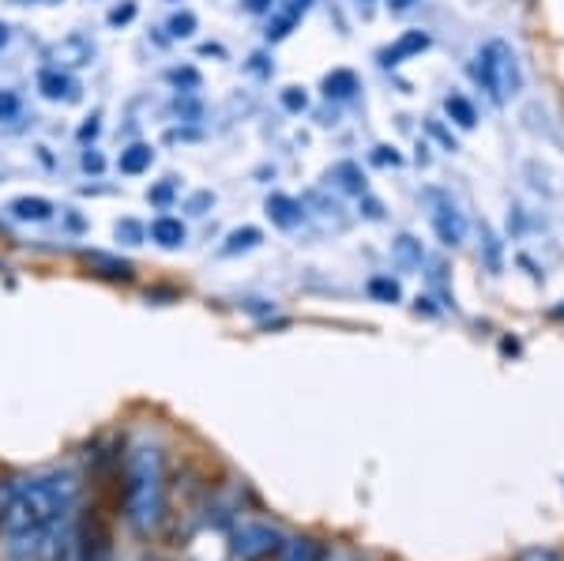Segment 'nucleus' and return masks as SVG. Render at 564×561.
<instances>
[{
  "mask_svg": "<svg viewBox=\"0 0 564 561\" xmlns=\"http://www.w3.org/2000/svg\"><path fill=\"white\" fill-rule=\"evenodd\" d=\"M79 497H84V483L72 472H42L31 478H15L4 513H0V539L57 531L79 509Z\"/></svg>",
  "mask_w": 564,
  "mask_h": 561,
  "instance_id": "obj_1",
  "label": "nucleus"
},
{
  "mask_svg": "<svg viewBox=\"0 0 564 561\" xmlns=\"http://www.w3.org/2000/svg\"><path fill=\"white\" fill-rule=\"evenodd\" d=\"M121 517L140 539L162 531L170 517V475L166 452L154 441H132L121 460Z\"/></svg>",
  "mask_w": 564,
  "mask_h": 561,
  "instance_id": "obj_2",
  "label": "nucleus"
},
{
  "mask_svg": "<svg viewBox=\"0 0 564 561\" xmlns=\"http://www.w3.org/2000/svg\"><path fill=\"white\" fill-rule=\"evenodd\" d=\"M53 561H117L113 531H109L102 509H84V505H79V509L61 524Z\"/></svg>",
  "mask_w": 564,
  "mask_h": 561,
  "instance_id": "obj_3",
  "label": "nucleus"
},
{
  "mask_svg": "<svg viewBox=\"0 0 564 561\" xmlns=\"http://www.w3.org/2000/svg\"><path fill=\"white\" fill-rule=\"evenodd\" d=\"M475 79L486 87V95L494 98L497 106L512 103L516 95L523 90V65L516 57V50L508 42H486L478 53V65H475Z\"/></svg>",
  "mask_w": 564,
  "mask_h": 561,
  "instance_id": "obj_4",
  "label": "nucleus"
},
{
  "mask_svg": "<svg viewBox=\"0 0 564 561\" xmlns=\"http://www.w3.org/2000/svg\"><path fill=\"white\" fill-rule=\"evenodd\" d=\"M286 547V531L271 520H241L230 531L234 561H275Z\"/></svg>",
  "mask_w": 564,
  "mask_h": 561,
  "instance_id": "obj_5",
  "label": "nucleus"
},
{
  "mask_svg": "<svg viewBox=\"0 0 564 561\" xmlns=\"http://www.w3.org/2000/svg\"><path fill=\"white\" fill-rule=\"evenodd\" d=\"M425 201H430V207H433L430 219H433V230H436V238H441V246L456 249L459 241L467 238V219H463L459 204L452 201L448 193H441V188H430Z\"/></svg>",
  "mask_w": 564,
  "mask_h": 561,
  "instance_id": "obj_6",
  "label": "nucleus"
},
{
  "mask_svg": "<svg viewBox=\"0 0 564 561\" xmlns=\"http://www.w3.org/2000/svg\"><path fill=\"white\" fill-rule=\"evenodd\" d=\"M181 561H234L230 531H226L223 524H204V528L188 536Z\"/></svg>",
  "mask_w": 564,
  "mask_h": 561,
  "instance_id": "obj_7",
  "label": "nucleus"
},
{
  "mask_svg": "<svg viewBox=\"0 0 564 561\" xmlns=\"http://www.w3.org/2000/svg\"><path fill=\"white\" fill-rule=\"evenodd\" d=\"M425 50H430V34H425V31H406V34H399V39L391 42L384 53H380V65L395 68V65H403L406 57H417V53H425Z\"/></svg>",
  "mask_w": 564,
  "mask_h": 561,
  "instance_id": "obj_8",
  "label": "nucleus"
},
{
  "mask_svg": "<svg viewBox=\"0 0 564 561\" xmlns=\"http://www.w3.org/2000/svg\"><path fill=\"white\" fill-rule=\"evenodd\" d=\"M39 90L45 98H53V103H61V98H65V103H76L79 98V84L72 76H65L61 68H42L39 72Z\"/></svg>",
  "mask_w": 564,
  "mask_h": 561,
  "instance_id": "obj_9",
  "label": "nucleus"
},
{
  "mask_svg": "<svg viewBox=\"0 0 564 561\" xmlns=\"http://www.w3.org/2000/svg\"><path fill=\"white\" fill-rule=\"evenodd\" d=\"M268 219L282 226V230H294L297 223H302V215H305V207L294 201V196H286V193H271L268 196Z\"/></svg>",
  "mask_w": 564,
  "mask_h": 561,
  "instance_id": "obj_10",
  "label": "nucleus"
},
{
  "mask_svg": "<svg viewBox=\"0 0 564 561\" xmlns=\"http://www.w3.org/2000/svg\"><path fill=\"white\" fill-rule=\"evenodd\" d=\"M305 8H308V0H290V4L282 8V12L271 15L268 31H263V34H268V42H282V39H286V34L297 26V20L305 15Z\"/></svg>",
  "mask_w": 564,
  "mask_h": 561,
  "instance_id": "obj_11",
  "label": "nucleus"
},
{
  "mask_svg": "<svg viewBox=\"0 0 564 561\" xmlns=\"http://www.w3.org/2000/svg\"><path fill=\"white\" fill-rule=\"evenodd\" d=\"M50 57L61 61V65H87V61L95 57V45H90L87 39H79V34H72V39L53 45Z\"/></svg>",
  "mask_w": 564,
  "mask_h": 561,
  "instance_id": "obj_12",
  "label": "nucleus"
},
{
  "mask_svg": "<svg viewBox=\"0 0 564 561\" xmlns=\"http://www.w3.org/2000/svg\"><path fill=\"white\" fill-rule=\"evenodd\" d=\"M151 238L159 241L162 249H181L188 234H185V223H181V219H170V215H162V219L151 223Z\"/></svg>",
  "mask_w": 564,
  "mask_h": 561,
  "instance_id": "obj_13",
  "label": "nucleus"
},
{
  "mask_svg": "<svg viewBox=\"0 0 564 561\" xmlns=\"http://www.w3.org/2000/svg\"><path fill=\"white\" fill-rule=\"evenodd\" d=\"M8 212H12L15 219H23V223H45V219H53V204L42 201V196H20V201H12V207H8Z\"/></svg>",
  "mask_w": 564,
  "mask_h": 561,
  "instance_id": "obj_14",
  "label": "nucleus"
},
{
  "mask_svg": "<svg viewBox=\"0 0 564 561\" xmlns=\"http://www.w3.org/2000/svg\"><path fill=\"white\" fill-rule=\"evenodd\" d=\"M87 268H95L98 276H109V279H132V265L121 257H109V252H84Z\"/></svg>",
  "mask_w": 564,
  "mask_h": 561,
  "instance_id": "obj_15",
  "label": "nucleus"
},
{
  "mask_svg": "<svg viewBox=\"0 0 564 561\" xmlns=\"http://www.w3.org/2000/svg\"><path fill=\"white\" fill-rule=\"evenodd\" d=\"M354 90H358V76H354L350 68H335V72H327L324 76V95L327 98H350Z\"/></svg>",
  "mask_w": 564,
  "mask_h": 561,
  "instance_id": "obj_16",
  "label": "nucleus"
},
{
  "mask_svg": "<svg viewBox=\"0 0 564 561\" xmlns=\"http://www.w3.org/2000/svg\"><path fill=\"white\" fill-rule=\"evenodd\" d=\"M444 110H448V117L459 125V129H475V125H478V110H475V103H470L467 95H448V98H444Z\"/></svg>",
  "mask_w": 564,
  "mask_h": 561,
  "instance_id": "obj_17",
  "label": "nucleus"
},
{
  "mask_svg": "<svg viewBox=\"0 0 564 561\" xmlns=\"http://www.w3.org/2000/svg\"><path fill=\"white\" fill-rule=\"evenodd\" d=\"M151 162H154V151L148 148V143H132V148H124L121 151V174H143V170H151Z\"/></svg>",
  "mask_w": 564,
  "mask_h": 561,
  "instance_id": "obj_18",
  "label": "nucleus"
},
{
  "mask_svg": "<svg viewBox=\"0 0 564 561\" xmlns=\"http://www.w3.org/2000/svg\"><path fill=\"white\" fill-rule=\"evenodd\" d=\"M335 181V185L343 188V193H354V196H366V177H361V170L354 166V162H339V166L327 174Z\"/></svg>",
  "mask_w": 564,
  "mask_h": 561,
  "instance_id": "obj_19",
  "label": "nucleus"
},
{
  "mask_svg": "<svg viewBox=\"0 0 564 561\" xmlns=\"http://www.w3.org/2000/svg\"><path fill=\"white\" fill-rule=\"evenodd\" d=\"M391 252H395V260L403 268H422L425 265V252H422V241L411 238V234H399L395 246H391Z\"/></svg>",
  "mask_w": 564,
  "mask_h": 561,
  "instance_id": "obj_20",
  "label": "nucleus"
},
{
  "mask_svg": "<svg viewBox=\"0 0 564 561\" xmlns=\"http://www.w3.org/2000/svg\"><path fill=\"white\" fill-rule=\"evenodd\" d=\"M260 241H263V234L257 230V226H241V230H234L230 238H226L223 252H226V257H238V252H249V249H257Z\"/></svg>",
  "mask_w": 564,
  "mask_h": 561,
  "instance_id": "obj_21",
  "label": "nucleus"
},
{
  "mask_svg": "<svg viewBox=\"0 0 564 561\" xmlns=\"http://www.w3.org/2000/svg\"><path fill=\"white\" fill-rule=\"evenodd\" d=\"M369 294L377 298V302H399V298H403V287H399V279H391V276H372Z\"/></svg>",
  "mask_w": 564,
  "mask_h": 561,
  "instance_id": "obj_22",
  "label": "nucleus"
},
{
  "mask_svg": "<svg viewBox=\"0 0 564 561\" xmlns=\"http://www.w3.org/2000/svg\"><path fill=\"white\" fill-rule=\"evenodd\" d=\"M170 34H174V39H193V34H196V15L193 12L170 15Z\"/></svg>",
  "mask_w": 564,
  "mask_h": 561,
  "instance_id": "obj_23",
  "label": "nucleus"
},
{
  "mask_svg": "<svg viewBox=\"0 0 564 561\" xmlns=\"http://www.w3.org/2000/svg\"><path fill=\"white\" fill-rule=\"evenodd\" d=\"M481 241H486V268L494 271H500V241H497V234L489 230V226H481Z\"/></svg>",
  "mask_w": 564,
  "mask_h": 561,
  "instance_id": "obj_24",
  "label": "nucleus"
},
{
  "mask_svg": "<svg viewBox=\"0 0 564 561\" xmlns=\"http://www.w3.org/2000/svg\"><path fill=\"white\" fill-rule=\"evenodd\" d=\"M174 196H177V181L170 177V181H159V185L151 188L148 201H151V204H159V207H166L170 201H174Z\"/></svg>",
  "mask_w": 564,
  "mask_h": 561,
  "instance_id": "obj_25",
  "label": "nucleus"
},
{
  "mask_svg": "<svg viewBox=\"0 0 564 561\" xmlns=\"http://www.w3.org/2000/svg\"><path fill=\"white\" fill-rule=\"evenodd\" d=\"M282 106H286L290 114H302L308 106V95L302 87H286V90H282Z\"/></svg>",
  "mask_w": 564,
  "mask_h": 561,
  "instance_id": "obj_26",
  "label": "nucleus"
},
{
  "mask_svg": "<svg viewBox=\"0 0 564 561\" xmlns=\"http://www.w3.org/2000/svg\"><path fill=\"white\" fill-rule=\"evenodd\" d=\"M516 561H564L557 550H550V547H527L516 554Z\"/></svg>",
  "mask_w": 564,
  "mask_h": 561,
  "instance_id": "obj_27",
  "label": "nucleus"
},
{
  "mask_svg": "<svg viewBox=\"0 0 564 561\" xmlns=\"http://www.w3.org/2000/svg\"><path fill=\"white\" fill-rule=\"evenodd\" d=\"M132 20H135V4H132V0H124V4H117L113 12L106 15V23H109V26H124V23H132Z\"/></svg>",
  "mask_w": 564,
  "mask_h": 561,
  "instance_id": "obj_28",
  "label": "nucleus"
},
{
  "mask_svg": "<svg viewBox=\"0 0 564 561\" xmlns=\"http://www.w3.org/2000/svg\"><path fill=\"white\" fill-rule=\"evenodd\" d=\"M20 114V95L15 90H0V121H12Z\"/></svg>",
  "mask_w": 564,
  "mask_h": 561,
  "instance_id": "obj_29",
  "label": "nucleus"
},
{
  "mask_svg": "<svg viewBox=\"0 0 564 561\" xmlns=\"http://www.w3.org/2000/svg\"><path fill=\"white\" fill-rule=\"evenodd\" d=\"M170 84H177L185 90H196L199 87V72L196 68H174V72H170Z\"/></svg>",
  "mask_w": 564,
  "mask_h": 561,
  "instance_id": "obj_30",
  "label": "nucleus"
},
{
  "mask_svg": "<svg viewBox=\"0 0 564 561\" xmlns=\"http://www.w3.org/2000/svg\"><path fill=\"white\" fill-rule=\"evenodd\" d=\"M117 238H124V241H129V246H140V238H143V226H140V223H132V219L117 223Z\"/></svg>",
  "mask_w": 564,
  "mask_h": 561,
  "instance_id": "obj_31",
  "label": "nucleus"
},
{
  "mask_svg": "<svg viewBox=\"0 0 564 561\" xmlns=\"http://www.w3.org/2000/svg\"><path fill=\"white\" fill-rule=\"evenodd\" d=\"M321 561H361V554H358V550H350V547H332V550L324 547Z\"/></svg>",
  "mask_w": 564,
  "mask_h": 561,
  "instance_id": "obj_32",
  "label": "nucleus"
},
{
  "mask_svg": "<svg viewBox=\"0 0 564 561\" xmlns=\"http://www.w3.org/2000/svg\"><path fill=\"white\" fill-rule=\"evenodd\" d=\"M372 162H380V166H399L403 155H399L395 148H377V151H372Z\"/></svg>",
  "mask_w": 564,
  "mask_h": 561,
  "instance_id": "obj_33",
  "label": "nucleus"
},
{
  "mask_svg": "<svg viewBox=\"0 0 564 561\" xmlns=\"http://www.w3.org/2000/svg\"><path fill=\"white\" fill-rule=\"evenodd\" d=\"M102 166H106V162H102V155H98L95 148L84 151V170H87V174H102Z\"/></svg>",
  "mask_w": 564,
  "mask_h": 561,
  "instance_id": "obj_34",
  "label": "nucleus"
},
{
  "mask_svg": "<svg viewBox=\"0 0 564 561\" xmlns=\"http://www.w3.org/2000/svg\"><path fill=\"white\" fill-rule=\"evenodd\" d=\"M245 8H249L252 15H260V12H271V8H275V0H245Z\"/></svg>",
  "mask_w": 564,
  "mask_h": 561,
  "instance_id": "obj_35",
  "label": "nucleus"
},
{
  "mask_svg": "<svg viewBox=\"0 0 564 561\" xmlns=\"http://www.w3.org/2000/svg\"><path fill=\"white\" fill-rule=\"evenodd\" d=\"M411 8H414V0H388L391 15H403V12H411Z\"/></svg>",
  "mask_w": 564,
  "mask_h": 561,
  "instance_id": "obj_36",
  "label": "nucleus"
},
{
  "mask_svg": "<svg viewBox=\"0 0 564 561\" xmlns=\"http://www.w3.org/2000/svg\"><path fill=\"white\" fill-rule=\"evenodd\" d=\"M95 136H98V117H90V121L84 125V129H79V140H95Z\"/></svg>",
  "mask_w": 564,
  "mask_h": 561,
  "instance_id": "obj_37",
  "label": "nucleus"
},
{
  "mask_svg": "<svg viewBox=\"0 0 564 561\" xmlns=\"http://www.w3.org/2000/svg\"><path fill=\"white\" fill-rule=\"evenodd\" d=\"M366 215H369V219H380V204L377 201H366Z\"/></svg>",
  "mask_w": 564,
  "mask_h": 561,
  "instance_id": "obj_38",
  "label": "nucleus"
},
{
  "mask_svg": "<svg viewBox=\"0 0 564 561\" xmlns=\"http://www.w3.org/2000/svg\"><path fill=\"white\" fill-rule=\"evenodd\" d=\"M15 4H61V0H15Z\"/></svg>",
  "mask_w": 564,
  "mask_h": 561,
  "instance_id": "obj_39",
  "label": "nucleus"
},
{
  "mask_svg": "<svg viewBox=\"0 0 564 561\" xmlns=\"http://www.w3.org/2000/svg\"><path fill=\"white\" fill-rule=\"evenodd\" d=\"M4 42H8V26L0 23V50H4Z\"/></svg>",
  "mask_w": 564,
  "mask_h": 561,
  "instance_id": "obj_40",
  "label": "nucleus"
},
{
  "mask_svg": "<svg viewBox=\"0 0 564 561\" xmlns=\"http://www.w3.org/2000/svg\"><path fill=\"white\" fill-rule=\"evenodd\" d=\"M143 561H162L159 554H148V558H143Z\"/></svg>",
  "mask_w": 564,
  "mask_h": 561,
  "instance_id": "obj_41",
  "label": "nucleus"
},
{
  "mask_svg": "<svg viewBox=\"0 0 564 561\" xmlns=\"http://www.w3.org/2000/svg\"><path fill=\"white\" fill-rule=\"evenodd\" d=\"M358 4H372V0H358Z\"/></svg>",
  "mask_w": 564,
  "mask_h": 561,
  "instance_id": "obj_42",
  "label": "nucleus"
},
{
  "mask_svg": "<svg viewBox=\"0 0 564 561\" xmlns=\"http://www.w3.org/2000/svg\"><path fill=\"white\" fill-rule=\"evenodd\" d=\"M275 561H279V558H275Z\"/></svg>",
  "mask_w": 564,
  "mask_h": 561,
  "instance_id": "obj_43",
  "label": "nucleus"
}]
</instances>
